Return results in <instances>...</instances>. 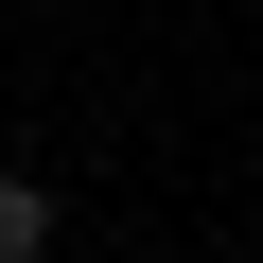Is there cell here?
Here are the masks:
<instances>
[{
  "instance_id": "cell-1",
  "label": "cell",
  "mask_w": 263,
  "mask_h": 263,
  "mask_svg": "<svg viewBox=\"0 0 263 263\" xmlns=\"http://www.w3.org/2000/svg\"><path fill=\"white\" fill-rule=\"evenodd\" d=\"M0 263H53V193L35 176H0Z\"/></svg>"
}]
</instances>
